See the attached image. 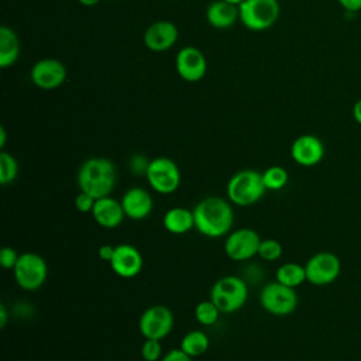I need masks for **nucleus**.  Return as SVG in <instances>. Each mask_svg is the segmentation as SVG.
Returning <instances> with one entry per match:
<instances>
[{
	"mask_svg": "<svg viewBox=\"0 0 361 361\" xmlns=\"http://www.w3.org/2000/svg\"><path fill=\"white\" fill-rule=\"evenodd\" d=\"M195 228L209 238H220L231 231L234 212L231 204L220 196H207L193 209Z\"/></svg>",
	"mask_w": 361,
	"mask_h": 361,
	"instance_id": "1",
	"label": "nucleus"
},
{
	"mask_svg": "<svg viewBox=\"0 0 361 361\" xmlns=\"http://www.w3.org/2000/svg\"><path fill=\"white\" fill-rule=\"evenodd\" d=\"M117 178L116 165L104 157H93L86 159L78 171V186L80 192L87 193L93 199L110 196Z\"/></svg>",
	"mask_w": 361,
	"mask_h": 361,
	"instance_id": "2",
	"label": "nucleus"
},
{
	"mask_svg": "<svg viewBox=\"0 0 361 361\" xmlns=\"http://www.w3.org/2000/svg\"><path fill=\"white\" fill-rule=\"evenodd\" d=\"M267 188L262 173L255 169H243L235 172L227 182V197L237 206H251L265 193Z\"/></svg>",
	"mask_w": 361,
	"mask_h": 361,
	"instance_id": "3",
	"label": "nucleus"
},
{
	"mask_svg": "<svg viewBox=\"0 0 361 361\" xmlns=\"http://www.w3.org/2000/svg\"><path fill=\"white\" fill-rule=\"evenodd\" d=\"M248 299L247 282L235 275H227L217 279L210 289V300L221 313H234L240 310Z\"/></svg>",
	"mask_w": 361,
	"mask_h": 361,
	"instance_id": "4",
	"label": "nucleus"
},
{
	"mask_svg": "<svg viewBox=\"0 0 361 361\" xmlns=\"http://www.w3.org/2000/svg\"><path fill=\"white\" fill-rule=\"evenodd\" d=\"M240 23L251 31L271 28L281 13L278 0H244L238 6Z\"/></svg>",
	"mask_w": 361,
	"mask_h": 361,
	"instance_id": "5",
	"label": "nucleus"
},
{
	"mask_svg": "<svg viewBox=\"0 0 361 361\" xmlns=\"http://www.w3.org/2000/svg\"><path fill=\"white\" fill-rule=\"evenodd\" d=\"M14 279L23 290L39 289L48 276L47 261L37 252H23L13 269Z\"/></svg>",
	"mask_w": 361,
	"mask_h": 361,
	"instance_id": "6",
	"label": "nucleus"
},
{
	"mask_svg": "<svg viewBox=\"0 0 361 361\" xmlns=\"http://www.w3.org/2000/svg\"><path fill=\"white\" fill-rule=\"evenodd\" d=\"M145 178L155 192L169 195L180 185V169L171 158L158 157L149 161Z\"/></svg>",
	"mask_w": 361,
	"mask_h": 361,
	"instance_id": "7",
	"label": "nucleus"
},
{
	"mask_svg": "<svg viewBox=\"0 0 361 361\" xmlns=\"http://www.w3.org/2000/svg\"><path fill=\"white\" fill-rule=\"evenodd\" d=\"M259 303L265 312L274 316H288L293 313L298 306V295L295 288L275 281L261 289Z\"/></svg>",
	"mask_w": 361,
	"mask_h": 361,
	"instance_id": "8",
	"label": "nucleus"
},
{
	"mask_svg": "<svg viewBox=\"0 0 361 361\" xmlns=\"http://www.w3.org/2000/svg\"><path fill=\"white\" fill-rule=\"evenodd\" d=\"M306 281L316 286H323L334 282L341 271L340 259L330 251L313 254L305 264Z\"/></svg>",
	"mask_w": 361,
	"mask_h": 361,
	"instance_id": "9",
	"label": "nucleus"
},
{
	"mask_svg": "<svg viewBox=\"0 0 361 361\" xmlns=\"http://www.w3.org/2000/svg\"><path fill=\"white\" fill-rule=\"evenodd\" d=\"M259 244V234L252 228L243 227L227 234L224 241V252L230 259L243 262L258 255Z\"/></svg>",
	"mask_w": 361,
	"mask_h": 361,
	"instance_id": "10",
	"label": "nucleus"
},
{
	"mask_svg": "<svg viewBox=\"0 0 361 361\" xmlns=\"http://www.w3.org/2000/svg\"><path fill=\"white\" fill-rule=\"evenodd\" d=\"M140 333L144 338L162 340L173 329V314L164 305H154L147 307L138 322Z\"/></svg>",
	"mask_w": 361,
	"mask_h": 361,
	"instance_id": "11",
	"label": "nucleus"
},
{
	"mask_svg": "<svg viewBox=\"0 0 361 361\" xmlns=\"http://www.w3.org/2000/svg\"><path fill=\"white\" fill-rule=\"evenodd\" d=\"M66 66L55 58H44L37 61L30 72L31 82L42 90L59 87L66 80Z\"/></svg>",
	"mask_w": 361,
	"mask_h": 361,
	"instance_id": "12",
	"label": "nucleus"
},
{
	"mask_svg": "<svg viewBox=\"0 0 361 361\" xmlns=\"http://www.w3.org/2000/svg\"><path fill=\"white\" fill-rule=\"evenodd\" d=\"M175 69L183 80L199 82L206 75L207 61L204 54L199 48L186 45L180 48L176 54Z\"/></svg>",
	"mask_w": 361,
	"mask_h": 361,
	"instance_id": "13",
	"label": "nucleus"
},
{
	"mask_svg": "<svg viewBox=\"0 0 361 361\" xmlns=\"http://www.w3.org/2000/svg\"><path fill=\"white\" fill-rule=\"evenodd\" d=\"M179 37L178 27L168 20H159L147 27L142 35L144 45L152 52H164L171 49Z\"/></svg>",
	"mask_w": 361,
	"mask_h": 361,
	"instance_id": "14",
	"label": "nucleus"
},
{
	"mask_svg": "<svg viewBox=\"0 0 361 361\" xmlns=\"http://www.w3.org/2000/svg\"><path fill=\"white\" fill-rule=\"evenodd\" d=\"M290 157L300 166H314L324 157V144L317 135L302 134L293 140Z\"/></svg>",
	"mask_w": 361,
	"mask_h": 361,
	"instance_id": "15",
	"label": "nucleus"
},
{
	"mask_svg": "<svg viewBox=\"0 0 361 361\" xmlns=\"http://www.w3.org/2000/svg\"><path fill=\"white\" fill-rule=\"evenodd\" d=\"M109 264L116 275L130 279L141 272L144 261L141 252L134 245L124 243L116 245L113 258Z\"/></svg>",
	"mask_w": 361,
	"mask_h": 361,
	"instance_id": "16",
	"label": "nucleus"
},
{
	"mask_svg": "<svg viewBox=\"0 0 361 361\" xmlns=\"http://www.w3.org/2000/svg\"><path fill=\"white\" fill-rule=\"evenodd\" d=\"M120 202L126 213V217L131 220H142L148 217L154 207V202L149 192L138 186L127 189L121 196Z\"/></svg>",
	"mask_w": 361,
	"mask_h": 361,
	"instance_id": "17",
	"label": "nucleus"
},
{
	"mask_svg": "<svg viewBox=\"0 0 361 361\" xmlns=\"http://www.w3.org/2000/svg\"><path fill=\"white\" fill-rule=\"evenodd\" d=\"M93 220L103 228H116L118 227L124 217L126 213L123 210L121 202L106 196L94 200V206L92 210Z\"/></svg>",
	"mask_w": 361,
	"mask_h": 361,
	"instance_id": "18",
	"label": "nucleus"
},
{
	"mask_svg": "<svg viewBox=\"0 0 361 361\" xmlns=\"http://www.w3.org/2000/svg\"><path fill=\"white\" fill-rule=\"evenodd\" d=\"M206 20L212 27L217 30L230 28L237 21H240L238 6H234L224 0H214L209 4L206 10Z\"/></svg>",
	"mask_w": 361,
	"mask_h": 361,
	"instance_id": "19",
	"label": "nucleus"
},
{
	"mask_svg": "<svg viewBox=\"0 0 361 361\" xmlns=\"http://www.w3.org/2000/svg\"><path fill=\"white\" fill-rule=\"evenodd\" d=\"M162 224L171 234H185L195 227L193 210L179 206L172 207L164 214Z\"/></svg>",
	"mask_w": 361,
	"mask_h": 361,
	"instance_id": "20",
	"label": "nucleus"
},
{
	"mask_svg": "<svg viewBox=\"0 0 361 361\" xmlns=\"http://www.w3.org/2000/svg\"><path fill=\"white\" fill-rule=\"evenodd\" d=\"M20 56V39L17 34L7 25L0 27V66L8 68L16 63Z\"/></svg>",
	"mask_w": 361,
	"mask_h": 361,
	"instance_id": "21",
	"label": "nucleus"
},
{
	"mask_svg": "<svg viewBox=\"0 0 361 361\" xmlns=\"http://www.w3.org/2000/svg\"><path fill=\"white\" fill-rule=\"evenodd\" d=\"M209 344H210V340L206 333H203L202 330H192L182 337L179 348L185 351L188 355H190L192 358H195V357L203 355L207 351Z\"/></svg>",
	"mask_w": 361,
	"mask_h": 361,
	"instance_id": "22",
	"label": "nucleus"
},
{
	"mask_svg": "<svg viewBox=\"0 0 361 361\" xmlns=\"http://www.w3.org/2000/svg\"><path fill=\"white\" fill-rule=\"evenodd\" d=\"M275 281L289 288H296L306 281L305 267L298 262H285L278 267L275 272Z\"/></svg>",
	"mask_w": 361,
	"mask_h": 361,
	"instance_id": "23",
	"label": "nucleus"
},
{
	"mask_svg": "<svg viewBox=\"0 0 361 361\" xmlns=\"http://www.w3.org/2000/svg\"><path fill=\"white\" fill-rule=\"evenodd\" d=\"M262 180L267 190H281L289 180L288 171L283 166L272 165L262 172Z\"/></svg>",
	"mask_w": 361,
	"mask_h": 361,
	"instance_id": "24",
	"label": "nucleus"
},
{
	"mask_svg": "<svg viewBox=\"0 0 361 361\" xmlns=\"http://www.w3.org/2000/svg\"><path fill=\"white\" fill-rule=\"evenodd\" d=\"M220 313L221 312L219 310V307L210 299L199 302L195 307V317L202 326L214 324L217 322Z\"/></svg>",
	"mask_w": 361,
	"mask_h": 361,
	"instance_id": "25",
	"label": "nucleus"
},
{
	"mask_svg": "<svg viewBox=\"0 0 361 361\" xmlns=\"http://www.w3.org/2000/svg\"><path fill=\"white\" fill-rule=\"evenodd\" d=\"M17 173H18L17 159L11 154L1 151L0 152V183L7 185L13 182L17 178Z\"/></svg>",
	"mask_w": 361,
	"mask_h": 361,
	"instance_id": "26",
	"label": "nucleus"
},
{
	"mask_svg": "<svg viewBox=\"0 0 361 361\" xmlns=\"http://www.w3.org/2000/svg\"><path fill=\"white\" fill-rule=\"evenodd\" d=\"M282 251H283L282 244L278 240L265 238V240H261L258 255L264 261H276L282 257Z\"/></svg>",
	"mask_w": 361,
	"mask_h": 361,
	"instance_id": "27",
	"label": "nucleus"
},
{
	"mask_svg": "<svg viewBox=\"0 0 361 361\" xmlns=\"http://www.w3.org/2000/svg\"><path fill=\"white\" fill-rule=\"evenodd\" d=\"M141 357L144 361H159L162 358L161 341L145 338L141 345Z\"/></svg>",
	"mask_w": 361,
	"mask_h": 361,
	"instance_id": "28",
	"label": "nucleus"
},
{
	"mask_svg": "<svg viewBox=\"0 0 361 361\" xmlns=\"http://www.w3.org/2000/svg\"><path fill=\"white\" fill-rule=\"evenodd\" d=\"M18 258H20V254L11 247H3L0 250V264L4 269H11L13 271Z\"/></svg>",
	"mask_w": 361,
	"mask_h": 361,
	"instance_id": "29",
	"label": "nucleus"
},
{
	"mask_svg": "<svg viewBox=\"0 0 361 361\" xmlns=\"http://www.w3.org/2000/svg\"><path fill=\"white\" fill-rule=\"evenodd\" d=\"M94 200H96V199H93V197L89 196L87 193L80 192V193L76 195L73 204H75V209H76L78 212H80V213H92L93 206H94Z\"/></svg>",
	"mask_w": 361,
	"mask_h": 361,
	"instance_id": "30",
	"label": "nucleus"
},
{
	"mask_svg": "<svg viewBox=\"0 0 361 361\" xmlns=\"http://www.w3.org/2000/svg\"><path fill=\"white\" fill-rule=\"evenodd\" d=\"M159 361H193V358L188 355L185 351H182L180 348H173L168 351L165 355H162Z\"/></svg>",
	"mask_w": 361,
	"mask_h": 361,
	"instance_id": "31",
	"label": "nucleus"
},
{
	"mask_svg": "<svg viewBox=\"0 0 361 361\" xmlns=\"http://www.w3.org/2000/svg\"><path fill=\"white\" fill-rule=\"evenodd\" d=\"M148 164H149V161H147L144 157L135 155V157H133L130 166H131V169H133L134 172H137V173H144V175H145L147 168H148Z\"/></svg>",
	"mask_w": 361,
	"mask_h": 361,
	"instance_id": "32",
	"label": "nucleus"
},
{
	"mask_svg": "<svg viewBox=\"0 0 361 361\" xmlns=\"http://www.w3.org/2000/svg\"><path fill=\"white\" fill-rule=\"evenodd\" d=\"M337 3L347 13H358V11H361V0H337Z\"/></svg>",
	"mask_w": 361,
	"mask_h": 361,
	"instance_id": "33",
	"label": "nucleus"
},
{
	"mask_svg": "<svg viewBox=\"0 0 361 361\" xmlns=\"http://www.w3.org/2000/svg\"><path fill=\"white\" fill-rule=\"evenodd\" d=\"M114 248H116V245L113 247L110 244H103L102 247H99V251H97L99 258L106 262H110L113 258V254H114Z\"/></svg>",
	"mask_w": 361,
	"mask_h": 361,
	"instance_id": "34",
	"label": "nucleus"
},
{
	"mask_svg": "<svg viewBox=\"0 0 361 361\" xmlns=\"http://www.w3.org/2000/svg\"><path fill=\"white\" fill-rule=\"evenodd\" d=\"M351 113H353V118L355 120V123H357L358 126H361V97L353 104Z\"/></svg>",
	"mask_w": 361,
	"mask_h": 361,
	"instance_id": "35",
	"label": "nucleus"
},
{
	"mask_svg": "<svg viewBox=\"0 0 361 361\" xmlns=\"http://www.w3.org/2000/svg\"><path fill=\"white\" fill-rule=\"evenodd\" d=\"M7 319H8V314H7V307L4 303L0 305V327L4 329V326L7 324Z\"/></svg>",
	"mask_w": 361,
	"mask_h": 361,
	"instance_id": "36",
	"label": "nucleus"
},
{
	"mask_svg": "<svg viewBox=\"0 0 361 361\" xmlns=\"http://www.w3.org/2000/svg\"><path fill=\"white\" fill-rule=\"evenodd\" d=\"M78 1L86 7H92V6H96L97 3H100V0H78Z\"/></svg>",
	"mask_w": 361,
	"mask_h": 361,
	"instance_id": "37",
	"label": "nucleus"
},
{
	"mask_svg": "<svg viewBox=\"0 0 361 361\" xmlns=\"http://www.w3.org/2000/svg\"><path fill=\"white\" fill-rule=\"evenodd\" d=\"M4 145H6V130H4V127H1L0 128V148L3 149Z\"/></svg>",
	"mask_w": 361,
	"mask_h": 361,
	"instance_id": "38",
	"label": "nucleus"
},
{
	"mask_svg": "<svg viewBox=\"0 0 361 361\" xmlns=\"http://www.w3.org/2000/svg\"><path fill=\"white\" fill-rule=\"evenodd\" d=\"M224 1H227V3H231V4H234V6H240L244 0H224Z\"/></svg>",
	"mask_w": 361,
	"mask_h": 361,
	"instance_id": "39",
	"label": "nucleus"
}]
</instances>
